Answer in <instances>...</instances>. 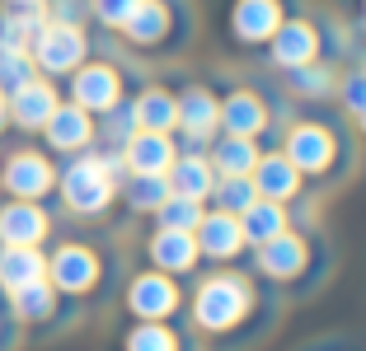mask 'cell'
<instances>
[{"instance_id": "obj_17", "label": "cell", "mask_w": 366, "mask_h": 351, "mask_svg": "<svg viewBox=\"0 0 366 351\" xmlns=\"http://www.w3.org/2000/svg\"><path fill=\"white\" fill-rule=\"evenodd\" d=\"M197 239V253L207 263H235L244 253V230H239V215H226V211H207L202 225L193 230Z\"/></svg>"}, {"instance_id": "obj_20", "label": "cell", "mask_w": 366, "mask_h": 351, "mask_svg": "<svg viewBox=\"0 0 366 351\" xmlns=\"http://www.w3.org/2000/svg\"><path fill=\"white\" fill-rule=\"evenodd\" d=\"M43 136H47V146L61 150V155H85V150L94 146V117L76 103H56V113L47 117Z\"/></svg>"}, {"instance_id": "obj_3", "label": "cell", "mask_w": 366, "mask_h": 351, "mask_svg": "<svg viewBox=\"0 0 366 351\" xmlns=\"http://www.w3.org/2000/svg\"><path fill=\"white\" fill-rule=\"evenodd\" d=\"M56 192H61L66 211L76 215H104L108 206H113V197H118V178L108 173L104 155H71V164H66L61 173H56Z\"/></svg>"}, {"instance_id": "obj_8", "label": "cell", "mask_w": 366, "mask_h": 351, "mask_svg": "<svg viewBox=\"0 0 366 351\" xmlns=\"http://www.w3.org/2000/svg\"><path fill=\"white\" fill-rule=\"evenodd\" d=\"M179 127H174V146L179 150H207L221 136V98L207 85L179 89Z\"/></svg>"}, {"instance_id": "obj_28", "label": "cell", "mask_w": 366, "mask_h": 351, "mask_svg": "<svg viewBox=\"0 0 366 351\" xmlns=\"http://www.w3.org/2000/svg\"><path fill=\"white\" fill-rule=\"evenodd\" d=\"M282 75H287L291 94L310 98V103H315V98H334L338 94V80H343V75L324 61V56H320V61H310V66H296V71H282Z\"/></svg>"}, {"instance_id": "obj_12", "label": "cell", "mask_w": 366, "mask_h": 351, "mask_svg": "<svg viewBox=\"0 0 366 351\" xmlns=\"http://www.w3.org/2000/svg\"><path fill=\"white\" fill-rule=\"evenodd\" d=\"M0 188L10 192L14 202H43L47 192L56 188V169L38 150H19V155H10L5 169H0Z\"/></svg>"}, {"instance_id": "obj_11", "label": "cell", "mask_w": 366, "mask_h": 351, "mask_svg": "<svg viewBox=\"0 0 366 351\" xmlns=\"http://www.w3.org/2000/svg\"><path fill=\"white\" fill-rule=\"evenodd\" d=\"M99 253L89 244H61L52 258H47V281L56 286V295H89L99 286Z\"/></svg>"}, {"instance_id": "obj_14", "label": "cell", "mask_w": 366, "mask_h": 351, "mask_svg": "<svg viewBox=\"0 0 366 351\" xmlns=\"http://www.w3.org/2000/svg\"><path fill=\"white\" fill-rule=\"evenodd\" d=\"M272 127V108L259 89L235 85L226 98H221V136H249L259 141L263 131Z\"/></svg>"}, {"instance_id": "obj_6", "label": "cell", "mask_w": 366, "mask_h": 351, "mask_svg": "<svg viewBox=\"0 0 366 351\" xmlns=\"http://www.w3.org/2000/svg\"><path fill=\"white\" fill-rule=\"evenodd\" d=\"M291 14V0H226V38L244 52L268 47V38L282 29V19Z\"/></svg>"}, {"instance_id": "obj_4", "label": "cell", "mask_w": 366, "mask_h": 351, "mask_svg": "<svg viewBox=\"0 0 366 351\" xmlns=\"http://www.w3.org/2000/svg\"><path fill=\"white\" fill-rule=\"evenodd\" d=\"M193 29L188 5L183 0H141L137 14L122 24V43L137 52H160V47L179 43V33Z\"/></svg>"}, {"instance_id": "obj_29", "label": "cell", "mask_w": 366, "mask_h": 351, "mask_svg": "<svg viewBox=\"0 0 366 351\" xmlns=\"http://www.w3.org/2000/svg\"><path fill=\"white\" fill-rule=\"evenodd\" d=\"M10 309H14V319H24V323L52 319L56 314V286L52 281H33V286L10 290Z\"/></svg>"}, {"instance_id": "obj_30", "label": "cell", "mask_w": 366, "mask_h": 351, "mask_svg": "<svg viewBox=\"0 0 366 351\" xmlns=\"http://www.w3.org/2000/svg\"><path fill=\"white\" fill-rule=\"evenodd\" d=\"M202 215H207V202H193V197L169 192L164 206L155 211V230H183V234H193L197 225H202Z\"/></svg>"}, {"instance_id": "obj_19", "label": "cell", "mask_w": 366, "mask_h": 351, "mask_svg": "<svg viewBox=\"0 0 366 351\" xmlns=\"http://www.w3.org/2000/svg\"><path fill=\"white\" fill-rule=\"evenodd\" d=\"M146 258H151V267L164 272V277H188V272L202 263L197 239L183 234V230H155L151 239H146Z\"/></svg>"}, {"instance_id": "obj_23", "label": "cell", "mask_w": 366, "mask_h": 351, "mask_svg": "<svg viewBox=\"0 0 366 351\" xmlns=\"http://www.w3.org/2000/svg\"><path fill=\"white\" fill-rule=\"evenodd\" d=\"M263 146L249 136H216L212 146H207V160H212L216 178H249L254 173V164H259Z\"/></svg>"}, {"instance_id": "obj_22", "label": "cell", "mask_w": 366, "mask_h": 351, "mask_svg": "<svg viewBox=\"0 0 366 351\" xmlns=\"http://www.w3.org/2000/svg\"><path fill=\"white\" fill-rule=\"evenodd\" d=\"M174 155H179V146H174V136H164V131H137V136L122 146L127 173H169Z\"/></svg>"}, {"instance_id": "obj_18", "label": "cell", "mask_w": 366, "mask_h": 351, "mask_svg": "<svg viewBox=\"0 0 366 351\" xmlns=\"http://www.w3.org/2000/svg\"><path fill=\"white\" fill-rule=\"evenodd\" d=\"M56 103H61V94H56V85L47 80V75H38V80H29L24 89H14L10 98H5V108H10V122L24 131H43L47 117L56 113Z\"/></svg>"}, {"instance_id": "obj_9", "label": "cell", "mask_w": 366, "mask_h": 351, "mask_svg": "<svg viewBox=\"0 0 366 351\" xmlns=\"http://www.w3.org/2000/svg\"><path fill=\"white\" fill-rule=\"evenodd\" d=\"M310 263H315V244L301 230H282L277 239H268V244L254 248V272L268 277V281H277V286L301 281L305 272H310Z\"/></svg>"}, {"instance_id": "obj_33", "label": "cell", "mask_w": 366, "mask_h": 351, "mask_svg": "<svg viewBox=\"0 0 366 351\" xmlns=\"http://www.w3.org/2000/svg\"><path fill=\"white\" fill-rule=\"evenodd\" d=\"M122 347L127 351H179V332L169 323H137Z\"/></svg>"}, {"instance_id": "obj_34", "label": "cell", "mask_w": 366, "mask_h": 351, "mask_svg": "<svg viewBox=\"0 0 366 351\" xmlns=\"http://www.w3.org/2000/svg\"><path fill=\"white\" fill-rule=\"evenodd\" d=\"M137 5L141 0H89V19L108 33H122V24L137 14Z\"/></svg>"}, {"instance_id": "obj_2", "label": "cell", "mask_w": 366, "mask_h": 351, "mask_svg": "<svg viewBox=\"0 0 366 351\" xmlns=\"http://www.w3.org/2000/svg\"><path fill=\"white\" fill-rule=\"evenodd\" d=\"M277 150L301 169V178H329L343 164V136H338L334 122H320V117L291 122Z\"/></svg>"}, {"instance_id": "obj_24", "label": "cell", "mask_w": 366, "mask_h": 351, "mask_svg": "<svg viewBox=\"0 0 366 351\" xmlns=\"http://www.w3.org/2000/svg\"><path fill=\"white\" fill-rule=\"evenodd\" d=\"M132 113H137L141 131H164V136H174V127H179V98L164 85H146L132 98Z\"/></svg>"}, {"instance_id": "obj_7", "label": "cell", "mask_w": 366, "mask_h": 351, "mask_svg": "<svg viewBox=\"0 0 366 351\" xmlns=\"http://www.w3.org/2000/svg\"><path fill=\"white\" fill-rule=\"evenodd\" d=\"M272 71H296V66H310L324 56V24L310 19V14H287L282 29L268 38L263 47Z\"/></svg>"}, {"instance_id": "obj_21", "label": "cell", "mask_w": 366, "mask_h": 351, "mask_svg": "<svg viewBox=\"0 0 366 351\" xmlns=\"http://www.w3.org/2000/svg\"><path fill=\"white\" fill-rule=\"evenodd\" d=\"M164 178H169V192L193 197V202H207L212 188H216V169H212V160H207V150H179Z\"/></svg>"}, {"instance_id": "obj_35", "label": "cell", "mask_w": 366, "mask_h": 351, "mask_svg": "<svg viewBox=\"0 0 366 351\" xmlns=\"http://www.w3.org/2000/svg\"><path fill=\"white\" fill-rule=\"evenodd\" d=\"M357 5V14H352V24H357V38L366 43V0H352Z\"/></svg>"}, {"instance_id": "obj_13", "label": "cell", "mask_w": 366, "mask_h": 351, "mask_svg": "<svg viewBox=\"0 0 366 351\" xmlns=\"http://www.w3.org/2000/svg\"><path fill=\"white\" fill-rule=\"evenodd\" d=\"M179 305H183V295H179V286H174V277H164V272H155V267L132 277L127 309L137 314L141 323H164V319H174V314H179Z\"/></svg>"}, {"instance_id": "obj_1", "label": "cell", "mask_w": 366, "mask_h": 351, "mask_svg": "<svg viewBox=\"0 0 366 351\" xmlns=\"http://www.w3.org/2000/svg\"><path fill=\"white\" fill-rule=\"evenodd\" d=\"M254 300H259L254 281H249L244 272L221 267V272H212V277L197 281V290H193V323L202 332H235L239 323L254 314Z\"/></svg>"}, {"instance_id": "obj_32", "label": "cell", "mask_w": 366, "mask_h": 351, "mask_svg": "<svg viewBox=\"0 0 366 351\" xmlns=\"http://www.w3.org/2000/svg\"><path fill=\"white\" fill-rule=\"evenodd\" d=\"M29 80H38V66H33V56L19 52V47H0V94L10 98L14 89H24Z\"/></svg>"}, {"instance_id": "obj_36", "label": "cell", "mask_w": 366, "mask_h": 351, "mask_svg": "<svg viewBox=\"0 0 366 351\" xmlns=\"http://www.w3.org/2000/svg\"><path fill=\"white\" fill-rule=\"evenodd\" d=\"M5 122H10V108H5V94H0V131H5Z\"/></svg>"}, {"instance_id": "obj_38", "label": "cell", "mask_w": 366, "mask_h": 351, "mask_svg": "<svg viewBox=\"0 0 366 351\" xmlns=\"http://www.w3.org/2000/svg\"><path fill=\"white\" fill-rule=\"evenodd\" d=\"M357 127H362V136H366V113H362V117H357Z\"/></svg>"}, {"instance_id": "obj_31", "label": "cell", "mask_w": 366, "mask_h": 351, "mask_svg": "<svg viewBox=\"0 0 366 351\" xmlns=\"http://www.w3.org/2000/svg\"><path fill=\"white\" fill-rule=\"evenodd\" d=\"M212 211H226V215H244L249 206L259 202V192H254V183L249 178H216V188H212Z\"/></svg>"}, {"instance_id": "obj_16", "label": "cell", "mask_w": 366, "mask_h": 351, "mask_svg": "<svg viewBox=\"0 0 366 351\" xmlns=\"http://www.w3.org/2000/svg\"><path fill=\"white\" fill-rule=\"evenodd\" d=\"M52 234V215L43 211V202H5L0 206V244L14 248H43V239Z\"/></svg>"}, {"instance_id": "obj_37", "label": "cell", "mask_w": 366, "mask_h": 351, "mask_svg": "<svg viewBox=\"0 0 366 351\" xmlns=\"http://www.w3.org/2000/svg\"><path fill=\"white\" fill-rule=\"evenodd\" d=\"M0 5H43V0H0Z\"/></svg>"}, {"instance_id": "obj_26", "label": "cell", "mask_w": 366, "mask_h": 351, "mask_svg": "<svg viewBox=\"0 0 366 351\" xmlns=\"http://www.w3.org/2000/svg\"><path fill=\"white\" fill-rule=\"evenodd\" d=\"M239 230H244V248H259L268 239H277L282 230H291V206L282 202H254L244 215H239Z\"/></svg>"}, {"instance_id": "obj_10", "label": "cell", "mask_w": 366, "mask_h": 351, "mask_svg": "<svg viewBox=\"0 0 366 351\" xmlns=\"http://www.w3.org/2000/svg\"><path fill=\"white\" fill-rule=\"evenodd\" d=\"M122 98H127L122 94V71L113 61H85L80 71H71V103L85 108L89 117H104Z\"/></svg>"}, {"instance_id": "obj_25", "label": "cell", "mask_w": 366, "mask_h": 351, "mask_svg": "<svg viewBox=\"0 0 366 351\" xmlns=\"http://www.w3.org/2000/svg\"><path fill=\"white\" fill-rule=\"evenodd\" d=\"M33 281H47V253L43 248L0 244V286L19 290V286H33Z\"/></svg>"}, {"instance_id": "obj_15", "label": "cell", "mask_w": 366, "mask_h": 351, "mask_svg": "<svg viewBox=\"0 0 366 351\" xmlns=\"http://www.w3.org/2000/svg\"><path fill=\"white\" fill-rule=\"evenodd\" d=\"M249 183H254V192H259L263 202H282V206H291L296 197H301V188H305L301 169H296L282 150H263L259 164H254V173H249Z\"/></svg>"}, {"instance_id": "obj_27", "label": "cell", "mask_w": 366, "mask_h": 351, "mask_svg": "<svg viewBox=\"0 0 366 351\" xmlns=\"http://www.w3.org/2000/svg\"><path fill=\"white\" fill-rule=\"evenodd\" d=\"M118 192H122V202H127V211L155 215L164 206V197H169V178L164 173H127L118 183Z\"/></svg>"}, {"instance_id": "obj_5", "label": "cell", "mask_w": 366, "mask_h": 351, "mask_svg": "<svg viewBox=\"0 0 366 351\" xmlns=\"http://www.w3.org/2000/svg\"><path fill=\"white\" fill-rule=\"evenodd\" d=\"M29 56H33V66H38V75H71V71H80V66L89 61V33H85V24L47 19L43 33L33 38Z\"/></svg>"}]
</instances>
